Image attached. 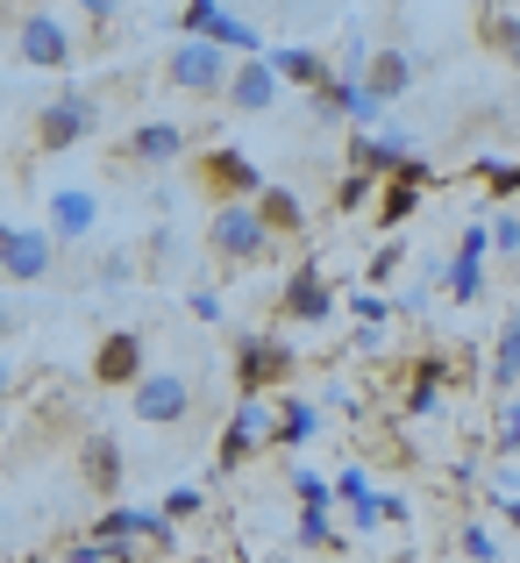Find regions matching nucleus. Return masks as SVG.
Masks as SVG:
<instances>
[{"label":"nucleus","mask_w":520,"mask_h":563,"mask_svg":"<svg viewBox=\"0 0 520 563\" xmlns=\"http://www.w3.org/2000/svg\"><path fill=\"white\" fill-rule=\"evenodd\" d=\"M178 29H186L192 43H214V51H229L235 65H257V57H272V36H264L250 14L221 8V0H192V8H178Z\"/></svg>","instance_id":"nucleus-1"},{"label":"nucleus","mask_w":520,"mask_h":563,"mask_svg":"<svg viewBox=\"0 0 520 563\" xmlns=\"http://www.w3.org/2000/svg\"><path fill=\"white\" fill-rule=\"evenodd\" d=\"M8 36H14V57H22V65H36V71H65L71 57H79L65 14H51V8H14L8 14Z\"/></svg>","instance_id":"nucleus-2"},{"label":"nucleus","mask_w":520,"mask_h":563,"mask_svg":"<svg viewBox=\"0 0 520 563\" xmlns=\"http://www.w3.org/2000/svg\"><path fill=\"white\" fill-rule=\"evenodd\" d=\"M165 79L178 86V93H200V100H229V86H235V57L229 51H214V43H172V57H165Z\"/></svg>","instance_id":"nucleus-3"},{"label":"nucleus","mask_w":520,"mask_h":563,"mask_svg":"<svg viewBox=\"0 0 520 563\" xmlns=\"http://www.w3.org/2000/svg\"><path fill=\"white\" fill-rule=\"evenodd\" d=\"M292 364H300V350H292L286 335H272V329H257V335L235 343V385H243V399H264L272 385H286Z\"/></svg>","instance_id":"nucleus-4"},{"label":"nucleus","mask_w":520,"mask_h":563,"mask_svg":"<svg viewBox=\"0 0 520 563\" xmlns=\"http://www.w3.org/2000/svg\"><path fill=\"white\" fill-rule=\"evenodd\" d=\"M272 243L278 235L264 229L257 207H214V221H207V250H214L221 264H264Z\"/></svg>","instance_id":"nucleus-5"},{"label":"nucleus","mask_w":520,"mask_h":563,"mask_svg":"<svg viewBox=\"0 0 520 563\" xmlns=\"http://www.w3.org/2000/svg\"><path fill=\"white\" fill-rule=\"evenodd\" d=\"M93 122H100V100L93 93H79V86H71V93H51L36 108V151H71V143H86L93 136Z\"/></svg>","instance_id":"nucleus-6"},{"label":"nucleus","mask_w":520,"mask_h":563,"mask_svg":"<svg viewBox=\"0 0 520 563\" xmlns=\"http://www.w3.org/2000/svg\"><path fill=\"white\" fill-rule=\"evenodd\" d=\"M51 257H57L51 229H29V221H8V229H0V272H8V286H36V278H51Z\"/></svg>","instance_id":"nucleus-7"},{"label":"nucleus","mask_w":520,"mask_h":563,"mask_svg":"<svg viewBox=\"0 0 520 563\" xmlns=\"http://www.w3.org/2000/svg\"><path fill=\"white\" fill-rule=\"evenodd\" d=\"M200 186L214 192V207H257V200H264V179H257V165H250L243 151H229V143L200 157Z\"/></svg>","instance_id":"nucleus-8"},{"label":"nucleus","mask_w":520,"mask_h":563,"mask_svg":"<svg viewBox=\"0 0 520 563\" xmlns=\"http://www.w3.org/2000/svg\"><path fill=\"white\" fill-rule=\"evenodd\" d=\"M129 407H136L143 428H178L192 413V378L186 372H151L136 393H129Z\"/></svg>","instance_id":"nucleus-9"},{"label":"nucleus","mask_w":520,"mask_h":563,"mask_svg":"<svg viewBox=\"0 0 520 563\" xmlns=\"http://www.w3.org/2000/svg\"><path fill=\"white\" fill-rule=\"evenodd\" d=\"M413 79H421V51H407V43H378V57H370V71H364V93L378 100V108H392V100L413 93Z\"/></svg>","instance_id":"nucleus-10"},{"label":"nucleus","mask_w":520,"mask_h":563,"mask_svg":"<svg viewBox=\"0 0 520 563\" xmlns=\"http://www.w3.org/2000/svg\"><path fill=\"white\" fill-rule=\"evenodd\" d=\"M257 442H278V413L264 407V399H243L235 407V421H229V435H221V456H214V471H235V464H250V450Z\"/></svg>","instance_id":"nucleus-11"},{"label":"nucleus","mask_w":520,"mask_h":563,"mask_svg":"<svg viewBox=\"0 0 520 563\" xmlns=\"http://www.w3.org/2000/svg\"><path fill=\"white\" fill-rule=\"evenodd\" d=\"M143 378H151L143 372V335L136 329H108L100 350H93V385H129V393H136Z\"/></svg>","instance_id":"nucleus-12"},{"label":"nucleus","mask_w":520,"mask_h":563,"mask_svg":"<svg viewBox=\"0 0 520 563\" xmlns=\"http://www.w3.org/2000/svg\"><path fill=\"white\" fill-rule=\"evenodd\" d=\"M272 71L286 86H307V93H329L335 86V65L314 51V43H272Z\"/></svg>","instance_id":"nucleus-13"},{"label":"nucleus","mask_w":520,"mask_h":563,"mask_svg":"<svg viewBox=\"0 0 520 563\" xmlns=\"http://www.w3.org/2000/svg\"><path fill=\"white\" fill-rule=\"evenodd\" d=\"M278 307H286V321H329L335 314V292H329V278L314 272V264H300V272L286 278V292H278Z\"/></svg>","instance_id":"nucleus-14"},{"label":"nucleus","mask_w":520,"mask_h":563,"mask_svg":"<svg viewBox=\"0 0 520 563\" xmlns=\"http://www.w3.org/2000/svg\"><path fill=\"white\" fill-rule=\"evenodd\" d=\"M93 229H100V192H86V186L51 192V235L57 243H86Z\"/></svg>","instance_id":"nucleus-15"},{"label":"nucleus","mask_w":520,"mask_h":563,"mask_svg":"<svg viewBox=\"0 0 520 563\" xmlns=\"http://www.w3.org/2000/svg\"><path fill=\"white\" fill-rule=\"evenodd\" d=\"M79 471H86V485H93V493L100 499H114V493H122V442H114V435H86V450H79Z\"/></svg>","instance_id":"nucleus-16"},{"label":"nucleus","mask_w":520,"mask_h":563,"mask_svg":"<svg viewBox=\"0 0 520 563\" xmlns=\"http://www.w3.org/2000/svg\"><path fill=\"white\" fill-rule=\"evenodd\" d=\"M278 71H272V57H257V65H235V86H229V108L235 114H264L278 100Z\"/></svg>","instance_id":"nucleus-17"},{"label":"nucleus","mask_w":520,"mask_h":563,"mask_svg":"<svg viewBox=\"0 0 520 563\" xmlns=\"http://www.w3.org/2000/svg\"><path fill=\"white\" fill-rule=\"evenodd\" d=\"M129 157L136 165H172V157H186V129L178 122H136L129 129Z\"/></svg>","instance_id":"nucleus-18"},{"label":"nucleus","mask_w":520,"mask_h":563,"mask_svg":"<svg viewBox=\"0 0 520 563\" xmlns=\"http://www.w3.org/2000/svg\"><path fill=\"white\" fill-rule=\"evenodd\" d=\"M442 385H450V357H421L407 372V413H435L442 407Z\"/></svg>","instance_id":"nucleus-19"},{"label":"nucleus","mask_w":520,"mask_h":563,"mask_svg":"<svg viewBox=\"0 0 520 563\" xmlns=\"http://www.w3.org/2000/svg\"><path fill=\"white\" fill-rule=\"evenodd\" d=\"M350 165L364 172V179H370V172H392V179H399V172H407V143H399V136H356Z\"/></svg>","instance_id":"nucleus-20"},{"label":"nucleus","mask_w":520,"mask_h":563,"mask_svg":"<svg viewBox=\"0 0 520 563\" xmlns=\"http://www.w3.org/2000/svg\"><path fill=\"white\" fill-rule=\"evenodd\" d=\"M493 393H520V307L507 314V329H499V343H493Z\"/></svg>","instance_id":"nucleus-21"},{"label":"nucleus","mask_w":520,"mask_h":563,"mask_svg":"<svg viewBox=\"0 0 520 563\" xmlns=\"http://www.w3.org/2000/svg\"><path fill=\"white\" fill-rule=\"evenodd\" d=\"M257 214H264V229H272V235H300V229H307V207H300V192H286V186H264Z\"/></svg>","instance_id":"nucleus-22"},{"label":"nucleus","mask_w":520,"mask_h":563,"mask_svg":"<svg viewBox=\"0 0 520 563\" xmlns=\"http://www.w3.org/2000/svg\"><path fill=\"white\" fill-rule=\"evenodd\" d=\"M478 36L493 43L507 65H520V8H485V14H478Z\"/></svg>","instance_id":"nucleus-23"},{"label":"nucleus","mask_w":520,"mask_h":563,"mask_svg":"<svg viewBox=\"0 0 520 563\" xmlns=\"http://www.w3.org/2000/svg\"><path fill=\"white\" fill-rule=\"evenodd\" d=\"M421 192L428 186H413V179H385V192H378V229H399V221H413V207H421Z\"/></svg>","instance_id":"nucleus-24"},{"label":"nucleus","mask_w":520,"mask_h":563,"mask_svg":"<svg viewBox=\"0 0 520 563\" xmlns=\"http://www.w3.org/2000/svg\"><path fill=\"white\" fill-rule=\"evenodd\" d=\"M314 428H321V407L286 399V407H278V450H300V442H314Z\"/></svg>","instance_id":"nucleus-25"},{"label":"nucleus","mask_w":520,"mask_h":563,"mask_svg":"<svg viewBox=\"0 0 520 563\" xmlns=\"http://www.w3.org/2000/svg\"><path fill=\"white\" fill-rule=\"evenodd\" d=\"M292 493H300V507H335V478H321V471H292Z\"/></svg>","instance_id":"nucleus-26"},{"label":"nucleus","mask_w":520,"mask_h":563,"mask_svg":"<svg viewBox=\"0 0 520 563\" xmlns=\"http://www.w3.org/2000/svg\"><path fill=\"white\" fill-rule=\"evenodd\" d=\"M456 542H464V556H471V563H499V536H493L485 521H471V528H464Z\"/></svg>","instance_id":"nucleus-27"},{"label":"nucleus","mask_w":520,"mask_h":563,"mask_svg":"<svg viewBox=\"0 0 520 563\" xmlns=\"http://www.w3.org/2000/svg\"><path fill=\"white\" fill-rule=\"evenodd\" d=\"M478 286H485V272L471 257H450V300H478Z\"/></svg>","instance_id":"nucleus-28"},{"label":"nucleus","mask_w":520,"mask_h":563,"mask_svg":"<svg viewBox=\"0 0 520 563\" xmlns=\"http://www.w3.org/2000/svg\"><path fill=\"white\" fill-rule=\"evenodd\" d=\"M300 542H307V550H321V542H329V550H335V528H329V507H300Z\"/></svg>","instance_id":"nucleus-29"},{"label":"nucleus","mask_w":520,"mask_h":563,"mask_svg":"<svg viewBox=\"0 0 520 563\" xmlns=\"http://www.w3.org/2000/svg\"><path fill=\"white\" fill-rule=\"evenodd\" d=\"M399 257H407V243H399V235H392V243H385L378 257H370V272H364V278H370V286H385V278L399 272Z\"/></svg>","instance_id":"nucleus-30"},{"label":"nucleus","mask_w":520,"mask_h":563,"mask_svg":"<svg viewBox=\"0 0 520 563\" xmlns=\"http://www.w3.org/2000/svg\"><path fill=\"white\" fill-rule=\"evenodd\" d=\"M200 507H207V499H200V485H178V493H165V514H172V521H192Z\"/></svg>","instance_id":"nucleus-31"},{"label":"nucleus","mask_w":520,"mask_h":563,"mask_svg":"<svg viewBox=\"0 0 520 563\" xmlns=\"http://www.w3.org/2000/svg\"><path fill=\"white\" fill-rule=\"evenodd\" d=\"M485 250H493V229H485V221H471V229H464V243H456V257L485 264Z\"/></svg>","instance_id":"nucleus-32"},{"label":"nucleus","mask_w":520,"mask_h":563,"mask_svg":"<svg viewBox=\"0 0 520 563\" xmlns=\"http://www.w3.org/2000/svg\"><path fill=\"white\" fill-rule=\"evenodd\" d=\"M499 450L520 456V399H507V407H499Z\"/></svg>","instance_id":"nucleus-33"},{"label":"nucleus","mask_w":520,"mask_h":563,"mask_svg":"<svg viewBox=\"0 0 520 563\" xmlns=\"http://www.w3.org/2000/svg\"><path fill=\"white\" fill-rule=\"evenodd\" d=\"M364 192H370V179H364V172H350L343 192H335V207H343V214H356V207H364Z\"/></svg>","instance_id":"nucleus-34"},{"label":"nucleus","mask_w":520,"mask_h":563,"mask_svg":"<svg viewBox=\"0 0 520 563\" xmlns=\"http://www.w3.org/2000/svg\"><path fill=\"white\" fill-rule=\"evenodd\" d=\"M129 272H136V257H129V250H114V257L108 264H100V286H122V278Z\"/></svg>","instance_id":"nucleus-35"},{"label":"nucleus","mask_w":520,"mask_h":563,"mask_svg":"<svg viewBox=\"0 0 520 563\" xmlns=\"http://www.w3.org/2000/svg\"><path fill=\"white\" fill-rule=\"evenodd\" d=\"M364 493H370V485H364V471H335V499H350V507H356Z\"/></svg>","instance_id":"nucleus-36"},{"label":"nucleus","mask_w":520,"mask_h":563,"mask_svg":"<svg viewBox=\"0 0 520 563\" xmlns=\"http://www.w3.org/2000/svg\"><path fill=\"white\" fill-rule=\"evenodd\" d=\"M493 250H520V221H513V214L493 221Z\"/></svg>","instance_id":"nucleus-37"},{"label":"nucleus","mask_w":520,"mask_h":563,"mask_svg":"<svg viewBox=\"0 0 520 563\" xmlns=\"http://www.w3.org/2000/svg\"><path fill=\"white\" fill-rule=\"evenodd\" d=\"M192 314H200V321H221V292H207V286H192Z\"/></svg>","instance_id":"nucleus-38"},{"label":"nucleus","mask_w":520,"mask_h":563,"mask_svg":"<svg viewBox=\"0 0 520 563\" xmlns=\"http://www.w3.org/2000/svg\"><path fill=\"white\" fill-rule=\"evenodd\" d=\"M493 507H507V521L520 528V493H499V499H493Z\"/></svg>","instance_id":"nucleus-39"}]
</instances>
